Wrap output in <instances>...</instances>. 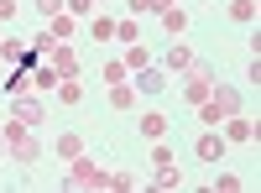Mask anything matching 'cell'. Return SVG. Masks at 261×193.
Segmentation results:
<instances>
[{
  "label": "cell",
  "mask_w": 261,
  "mask_h": 193,
  "mask_svg": "<svg viewBox=\"0 0 261 193\" xmlns=\"http://www.w3.org/2000/svg\"><path fill=\"white\" fill-rule=\"evenodd\" d=\"M68 188H110V178H105L99 167L79 152V157H73V173H68Z\"/></svg>",
  "instance_id": "6da1fadb"
},
{
  "label": "cell",
  "mask_w": 261,
  "mask_h": 193,
  "mask_svg": "<svg viewBox=\"0 0 261 193\" xmlns=\"http://www.w3.org/2000/svg\"><path fill=\"white\" fill-rule=\"evenodd\" d=\"M209 89H214L209 63H193V68H188V99H193V104H204V99H209Z\"/></svg>",
  "instance_id": "7a4b0ae2"
},
{
  "label": "cell",
  "mask_w": 261,
  "mask_h": 193,
  "mask_svg": "<svg viewBox=\"0 0 261 193\" xmlns=\"http://www.w3.org/2000/svg\"><path fill=\"white\" fill-rule=\"evenodd\" d=\"M53 73H58V78H79V52L58 42V47H53Z\"/></svg>",
  "instance_id": "3957f363"
},
{
  "label": "cell",
  "mask_w": 261,
  "mask_h": 193,
  "mask_svg": "<svg viewBox=\"0 0 261 193\" xmlns=\"http://www.w3.org/2000/svg\"><path fill=\"white\" fill-rule=\"evenodd\" d=\"M21 125H47V110H42V99H16V110H11Z\"/></svg>",
  "instance_id": "277c9868"
},
{
  "label": "cell",
  "mask_w": 261,
  "mask_h": 193,
  "mask_svg": "<svg viewBox=\"0 0 261 193\" xmlns=\"http://www.w3.org/2000/svg\"><path fill=\"white\" fill-rule=\"evenodd\" d=\"M11 152H16L21 167H32V162H42V141H37V136H16V141H11Z\"/></svg>",
  "instance_id": "5b68a950"
},
{
  "label": "cell",
  "mask_w": 261,
  "mask_h": 193,
  "mask_svg": "<svg viewBox=\"0 0 261 193\" xmlns=\"http://www.w3.org/2000/svg\"><path fill=\"white\" fill-rule=\"evenodd\" d=\"M209 94H214V110H220V115H235V110H241V94H235L230 84H214Z\"/></svg>",
  "instance_id": "8992f818"
},
{
  "label": "cell",
  "mask_w": 261,
  "mask_h": 193,
  "mask_svg": "<svg viewBox=\"0 0 261 193\" xmlns=\"http://www.w3.org/2000/svg\"><path fill=\"white\" fill-rule=\"evenodd\" d=\"M193 152H199V162H220V152H225V141L214 136V131H204L199 141H193Z\"/></svg>",
  "instance_id": "52a82bcc"
},
{
  "label": "cell",
  "mask_w": 261,
  "mask_h": 193,
  "mask_svg": "<svg viewBox=\"0 0 261 193\" xmlns=\"http://www.w3.org/2000/svg\"><path fill=\"white\" fill-rule=\"evenodd\" d=\"M136 89H141V94H162V89H167V73H162V68H141Z\"/></svg>",
  "instance_id": "ba28073f"
},
{
  "label": "cell",
  "mask_w": 261,
  "mask_h": 193,
  "mask_svg": "<svg viewBox=\"0 0 261 193\" xmlns=\"http://www.w3.org/2000/svg\"><path fill=\"white\" fill-rule=\"evenodd\" d=\"M110 104H115V110H130V104H136V89H130L125 78H120V84H110Z\"/></svg>",
  "instance_id": "9c48e42d"
},
{
  "label": "cell",
  "mask_w": 261,
  "mask_h": 193,
  "mask_svg": "<svg viewBox=\"0 0 261 193\" xmlns=\"http://www.w3.org/2000/svg\"><path fill=\"white\" fill-rule=\"evenodd\" d=\"M167 68H183V73L193 68V52L183 47V42H172V47H167Z\"/></svg>",
  "instance_id": "30bf717a"
},
{
  "label": "cell",
  "mask_w": 261,
  "mask_h": 193,
  "mask_svg": "<svg viewBox=\"0 0 261 193\" xmlns=\"http://www.w3.org/2000/svg\"><path fill=\"white\" fill-rule=\"evenodd\" d=\"M230 141H256V125L251 120H241V115H230V131H225Z\"/></svg>",
  "instance_id": "8fae6325"
},
{
  "label": "cell",
  "mask_w": 261,
  "mask_h": 193,
  "mask_svg": "<svg viewBox=\"0 0 261 193\" xmlns=\"http://www.w3.org/2000/svg\"><path fill=\"white\" fill-rule=\"evenodd\" d=\"M162 26H167V32H172V37H178V32H183V26H188V16H183V11H178V6H162Z\"/></svg>",
  "instance_id": "7c38bea8"
},
{
  "label": "cell",
  "mask_w": 261,
  "mask_h": 193,
  "mask_svg": "<svg viewBox=\"0 0 261 193\" xmlns=\"http://www.w3.org/2000/svg\"><path fill=\"white\" fill-rule=\"evenodd\" d=\"M79 152H84V141H79L73 131H63V136H58V157H68V162H73Z\"/></svg>",
  "instance_id": "4fadbf2b"
},
{
  "label": "cell",
  "mask_w": 261,
  "mask_h": 193,
  "mask_svg": "<svg viewBox=\"0 0 261 193\" xmlns=\"http://www.w3.org/2000/svg\"><path fill=\"white\" fill-rule=\"evenodd\" d=\"M141 131H146V136H162V131H167V115H157V110L141 115Z\"/></svg>",
  "instance_id": "5bb4252c"
},
{
  "label": "cell",
  "mask_w": 261,
  "mask_h": 193,
  "mask_svg": "<svg viewBox=\"0 0 261 193\" xmlns=\"http://www.w3.org/2000/svg\"><path fill=\"white\" fill-rule=\"evenodd\" d=\"M58 94H63V104H79V99H84V89H79V78H63V84H58Z\"/></svg>",
  "instance_id": "9a60e30c"
},
{
  "label": "cell",
  "mask_w": 261,
  "mask_h": 193,
  "mask_svg": "<svg viewBox=\"0 0 261 193\" xmlns=\"http://www.w3.org/2000/svg\"><path fill=\"white\" fill-rule=\"evenodd\" d=\"M183 178H178V162H167V167H157V188H178Z\"/></svg>",
  "instance_id": "2e32d148"
},
{
  "label": "cell",
  "mask_w": 261,
  "mask_h": 193,
  "mask_svg": "<svg viewBox=\"0 0 261 193\" xmlns=\"http://www.w3.org/2000/svg\"><path fill=\"white\" fill-rule=\"evenodd\" d=\"M230 16L235 21H256V0H230Z\"/></svg>",
  "instance_id": "e0dca14e"
},
{
  "label": "cell",
  "mask_w": 261,
  "mask_h": 193,
  "mask_svg": "<svg viewBox=\"0 0 261 193\" xmlns=\"http://www.w3.org/2000/svg\"><path fill=\"white\" fill-rule=\"evenodd\" d=\"M115 37L120 42H136V21H115Z\"/></svg>",
  "instance_id": "ac0fdd59"
},
{
  "label": "cell",
  "mask_w": 261,
  "mask_h": 193,
  "mask_svg": "<svg viewBox=\"0 0 261 193\" xmlns=\"http://www.w3.org/2000/svg\"><path fill=\"white\" fill-rule=\"evenodd\" d=\"M32 84H37V89H53V84H63V78H58V73H53V68H42V73H37V78H32Z\"/></svg>",
  "instance_id": "d6986e66"
},
{
  "label": "cell",
  "mask_w": 261,
  "mask_h": 193,
  "mask_svg": "<svg viewBox=\"0 0 261 193\" xmlns=\"http://www.w3.org/2000/svg\"><path fill=\"white\" fill-rule=\"evenodd\" d=\"M37 11L42 16H63V0H37Z\"/></svg>",
  "instance_id": "ffe728a7"
},
{
  "label": "cell",
  "mask_w": 261,
  "mask_h": 193,
  "mask_svg": "<svg viewBox=\"0 0 261 193\" xmlns=\"http://www.w3.org/2000/svg\"><path fill=\"white\" fill-rule=\"evenodd\" d=\"M68 11H73V16H89V11H94V0H68Z\"/></svg>",
  "instance_id": "44dd1931"
},
{
  "label": "cell",
  "mask_w": 261,
  "mask_h": 193,
  "mask_svg": "<svg viewBox=\"0 0 261 193\" xmlns=\"http://www.w3.org/2000/svg\"><path fill=\"white\" fill-rule=\"evenodd\" d=\"M130 11H157V0H130Z\"/></svg>",
  "instance_id": "7402d4cb"
},
{
  "label": "cell",
  "mask_w": 261,
  "mask_h": 193,
  "mask_svg": "<svg viewBox=\"0 0 261 193\" xmlns=\"http://www.w3.org/2000/svg\"><path fill=\"white\" fill-rule=\"evenodd\" d=\"M6 16H16V0H0V21H6Z\"/></svg>",
  "instance_id": "603a6c76"
},
{
  "label": "cell",
  "mask_w": 261,
  "mask_h": 193,
  "mask_svg": "<svg viewBox=\"0 0 261 193\" xmlns=\"http://www.w3.org/2000/svg\"><path fill=\"white\" fill-rule=\"evenodd\" d=\"M0 152H6V136H0Z\"/></svg>",
  "instance_id": "cb8c5ba5"
}]
</instances>
